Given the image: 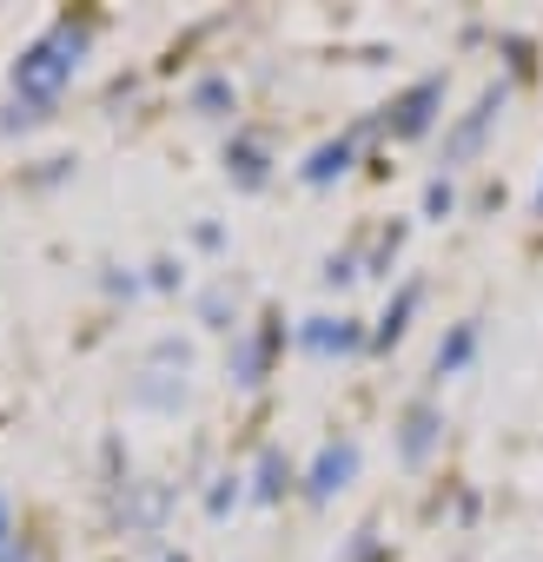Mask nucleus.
<instances>
[{
  "label": "nucleus",
  "mask_w": 543,
  "mask_h": 562,
  "mask_svg": "<svg viewBox=\"0 0 543 562\" xmlns=\"http://www.w3.org/2000/svg\"><path fill=\"white\" fill-rule=\"evenodd\" d=\"M437 443H444V411H437V397H411V404L398 411V463H405V470H424V463L437 457Z\"/></svg>",
  "instance_id": "1a4fd4ad"
},
{
  "label": "nucleus",
  "mask_w": 543,
  "mask_h": 562,
  "mask_svg": "<svg viewBox=\"0 0 543 562\" xmlns=\"http://www.w3.org/2000/svg\"><path fill=\"white\" fill-rule=\"evenodd\" d=\"M93 41H100V14H74V8H60L21 54H14V67H8V106H0V133H27V126H47L54 113H60V100H67V87H74V74L87 67V54H93Z\"/></svg>",
  "instance_id": "f257e3e1"
},
{
  "label": "nucleus",
  "mask_w": 543,
  "mask_h": 562,
  "mask_svg": "<svg viewBox=\"0 0 543 562\" xmlns=\"http://www.w3.org/2000/svg\"><path fill=\"white\" fill-rule=\"evenodd\" d=\"M292 345L306 358H358V351H372V325L352 312H312L292 325Z\"/></svg>",
  "instance_id": "0eeeda50"
},
{
  "label": "nucleus",
  "mask_w": 543,
  "mask_h": 562,
  "mask_svg": "<svg viewBox=\"0 0 543 562\" xmlns=\"http://www.w3.org/2000/svg\"><path fill=\"white\" fill-rule=\"evenodd\" d=\"M358 463H365L358 437H325V443L312 450V463L299 470V496H306L312 509H325L339 490H352V483H358Z\"/></svg>",
  "instance_id": "423d86ee"
},
{
  "label": "nucleus",
  "mask_w": 543,
  "mask_h": 562,
  "mask_svg": "<svg viewBox=\"0 0 543 562\" xmlns=\"http://www.w3.org/2000/svg\"><path fill=\"white\" fill-rule=\"evenodd\" d=\"M405 238H411V225L405 218H385L378 225V238L358 251V265H365V278H391V265H398V251H405Z\"/></svg>",
  "instance_id": "2eb2a0df"
},
{
  "label": "nucleus",
  "mask_w": 543,
  "mask_h": 562,
  "mask_svg": "<svg viewBox=\"0 0 543 562\" xmlns=\"http://www.w3.org/2000/svg\"><path fill=\"white\" fill-rule=\"evenodd\" d=\"M186 113H199V120H232V113H239L232 74H199V80L186 87Z\"/></svg>",
  "instance_id": "4468645a"
},
{
  "label": "nucleus",
  "mask_w": 543,
  "mask_h": 562,
  "mask_svg": "<svg viewBox=\"0 0 543 562\" xmlns=\"http://www.w3.org/2000/svg\"><path fill=\"white\" fill-rule=\"evenodd\" d=\"M100 292H107V299H140L146 278H140L133 265H107V271H100Z\"/></svg>",
  "instance_id": "412c9836"
},
{
  "label": "nucleus",
  "mask_w": 543,
  "mask_h": 562,
  "mask_svg": "<svg viewBox=\"0 0 543 562\" xmlns=\"http://www.w3.org/2000/svg\"><path fill=\"white\" fill-rule=\"evenodd\" d=\"M530 212L543 218V172H536V192H530Z\"/></svg>",
  "instance_id": "a878e982"
},
{
  "label": "nucleus",
  "mask_w": 543,
  "mask_h": 562,
  "mask_svg": "<svg viewBox=\"0 0 543 562\" xmlns=\"http://www.w3.org/2000/svg\"><path fill=\"white\" fill-rule=\"evenodd\" d=\"M292 490H299V463H292L279 443H265L258 463H252V476H245V496H252V503H286Z\"/></svg>",
  "instance_id": "f8f14e48"
},
{
  "label": "nucleus",
  "mask_w": 543,
  "mask_h": 562,
  "mask_svg": "<svg viewBox=\"0 0 543 562\" xmlns=\"http://www.w3.org/2000/svg\"><path fill=\"white\" fill-rule=\"evenodd\" d=\"M378 120H358V126H345V133H332V139H319L306 159H299V186H339L352 166H358V153H365V133H372Z\"/></svg>",
  "instance_id": "6e6552de"
},
{
  "label": "nucleus",
  "mask_w": 543,
  "mask_h": 562,
  "mask_svg": "<svg viewBox=\"0 0 543 562\" xmlns=\"http://www.w3.org/2000/svg\"><path fill=\"white\" fill-rule=\"evenodd\" d=\"M186 285V265L173 258V251H159L153 265H146V292H179Z\"/></svg>",
  "instance_id": "4be33fe9"
},
{
  "label": "nucleus",
  "mask_w": 543,
  "mask_h": 562,
  "mask_svg": "<svg viewBox=\"0 0 543 562\" xmlns=\"http://www.w3.org/2000/svg\"><path fill=\"white\" fill-rule=\"evenodd\" d=\"M286 318L279 312H258L252 325H239L232 331V345H225V378H232V391H265L272 384V371H279V358H286Z\"/></svg>",
  "instance_id": "f03ea898"
},
{
  "label": "nucleus",
  "mask_w": 543,
  "mask_h": 562,
  "mask_svg": "<svg viewBox=\"0 0 543 562\" xmlns=\"http://www.w3.org/2000/svg\"><path fill=\"white\" fill-rule=\"evenodd\" d=\"M497 47L510 54V80H530V41H523V34H503Z\"/></svg>",
  "instance_id": "b1692460"
},
{
  "label": "nucleus",
  "mask_w": 543,
  "mask_h": 562,
  "mask_svg": "<svg viewBox=\"0 0 543 562\" xmlns=\"http://www.w3.org/2000/svg\"><path fill=\"white\" fill-rule=\"evenodd\" d=\"M457 212V179L451 172H431L424 179V218H451Z\"/></svg>",
  "instance_id": "aec40b11"
},
{
  "label": "nucleus",
  "mask_w": 543,
  "mask_h": 562,
  "mask_svg": "<svg viewBox=\"0 0 543 562\" xmlns=\"http://www.w3.org/2000/svg\"><path fill=\"white\" fill-rule=\"evenodd\" d=\"M503 106H510V80H490L477 100H470V113H457L451 126H444V172H457V166H470L477 153H484V139H490V126L503 120Z\"/></svg>",
  "instance_id": "39448f33"
},
{
  "label": "nucleus",
  "mask_w": 543,
  "mask_h": 562,
  "mask_svg": "<svg viewBox=\"0 0 543 562\" xmlns=\"http://www.w3.org/2000/svg\"><path fill=\"white\" fill-rule=\"evenodd\" d=\"M339 562H385V536H378V522H365L352 542H345V555Z\"/></svg>",
  "instance_id": "5701e85b"
},
{
  "label": "nucleus",
  "mask_w": 543,
  "mask_h": 562,
  "mask_svg": "<svg viewBox=\"0 0 543 562\" xmlns=\"http://www.w3.org/2000/svg\"><path fill=\"white\" fill-rule=\"evenodd\" d=\"M418 305H424V278H405V285L385 299V312L372 318V351H398L405 331H411V318H418Z\"/></svg>",
  "instance_id": "9b49d317"
},
{
  "label": "nucleus",
  "mask_w": 543,
  "mask_h": 562,
  "mask_svg": "<svg viewBox=\"0 0 543 562\" xmlns=\"http://www.w3.org/2000/svg\"><path fill=\"white\" fill-rule=\"evenodd\" d=\"M358 278H365L358 251H332V258L319 265V285H325V292H345V285H358Z\"/></svg>",
  "instance_id": "6ab92c4d"
},
{
  "label": "nucleus",
  "mask_w": 543,
  "mask_h": 562,
  "mask_svg": "<svg viewBox=\"0 0 543 562\" xmlns=\"http://www.w3.org/2000/svg\"><path fill=\"white\" fill-rule=\"evenodd\" d=\"M444 93H451V74H444V67L418 74L405 93H391V106H378V133H385L391 146H411V139L437 133V120H444Z\"/></svg>",
  "instance_id": "7ed1b4c3"
},
{
  "label": "nucleus",
  "mask_w": 543,
  "mask_h": 562,
  "mask_svg": "<svg viewBox=\"0 0 543 562\" xmlns=\"http://www.w3.org/2000/svg\"><path fill=\"white\" fill-rule=\"evenodd\" d=\"M199 503H206V516H212V522H225V516L245 503V476H239V470H219V476L206 483V496H199Z\"/></svg>",
  "instance_id": "f3484780"
},
{
  "label": "nucleus",
  "mask_w": 543,
  "mask_h": 562,
  "mask_svg": "<svg viewBox=\"0 0 543 562\" xmlns=\"http://www.w3.org/2000/svg\"><path fill=\"white\" fill-rule=\"evenodd\" d=\"M192 318H199L206 331H239V299H232V285H206V292L192 299Z\"/></svg>",
  "instance_id": "dca6fc26"
},
{
  "label": "nucleus",
  "mask_w": 543,
  "mask_h": 562,
  "mask_svg": "<svg viewBox=\"0 0 543 562\" xmlns=\"http://www.w3.org/2000/svg\"><path fill=\"white\" fill-rule=\"evenodd\" d=\"M272 139L265 133H252V126H232V139H225V179H232V192H265L272 186Z\"/></svg>",
  "instance_id": "9d476101"
},
{
  "label": "nucleus",
  "mask_w": 543,
  "mask_h": 562,
  "mask_svg": "<svg viewBox=\"0 0 543 562\" xmlns=\"http://www.w3.org/2000/svg\"><path fill=\"white\" fill-rule=\"evenodd\" d=\"M0 562H34V549H27V536H21V516H14L8 490H0Z\"/></svg>",
  "instance_id": "a211bd4d"
},
{
  "label": "nucleus",
  "mask_w": 543,
  "mask_h": 562,
  "mask_svg": "<svg viewBox=\"0 0 543 562\" xmlns=\"http://www.w3.org/2000/svg\"><path fill=\"white\" fill-rule=\"evenodd\" d=\"M192 245H199V251H225V225H212V218L192 225Z\"/></svg>",
  "instance_id": "393cba45"
},
{
  "label": "nucleus",
  "mask_w": 543,
  "mask_h": 562,
  "mask_svg": "<svg viewBox=\"0 0 543 562\" xmlns=\"http://www.w3.org/2000/svg\"><path fill=\"white\" fill-rule=\"evenodd\" d=\"M186 371H192V345L179 331L153 338V351H146V364L133 378V404L140 411H179L186 404Z\"/></svg>",
  "instance_id": "20e7f679"
},
{
  "label": "nucleus",
  "mask_w": 543,
  "mask_h": 562,
  "mask_svg": "<svg viewBox=\"0 0 543 562\" xmlns=\"http://www.w3.org/2000/svg\"><path fill=\"white\" fill-rule=\"evenodd\" d=\"M477 345H484V318H457L444 338H437V351H431V378L444 384V378H457V371H470V358H477Z\"/></svg>",
  "instance_id": "ddd939ff"
},
{
  "label": "nucleus",
  "mask_w": 543,
  "mask_h": 562,
  "mask_svg": "<svg viewBox=\"0 0 543 562\" xmlns=\"http://www.w3.org/2000/svg\"><path fill=\"white\" fill-rule=\"evenodd\" d=\"M159 562H192V555H186V549H166V555H159Z\"/></svg>",
  "instance_id": "bb28decb"
}]
</instances>
